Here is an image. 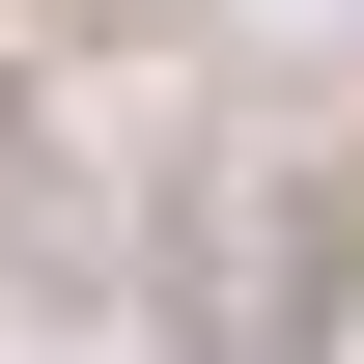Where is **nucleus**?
<instances>
[]
</instances>
